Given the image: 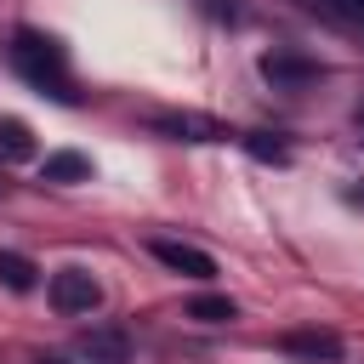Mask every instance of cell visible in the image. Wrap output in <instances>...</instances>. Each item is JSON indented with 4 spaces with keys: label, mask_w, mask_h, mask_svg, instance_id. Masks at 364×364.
Masks as SVG:
<instances>
[{
    "label": "cell",
    "mask_w": 364,
    "mask_h": 364,
    "mask_svg": "<svg viewBox=\"0 0 364 364\" xmlns=\"http://www.w3.org/2000/svg\"><path fill=\"white\" fill-rule=\"evenodd\" d=\"M11 63H17V74H23L28 85H40L46 97L74 102V74H68L57 40H46V34H34V28H17V34H11Z\"/></svg>",
    "instance_id": "obj_1"
},
{
    "label": "cell",
    "mask_w": 364,
    "mask_h": 364,
    "mask_svg": "<svg viewBox=\"0 0 364 364\" xmlns=\"http://www.w3.org/2000/svg\"><path fill=\"white\" fill-rule=\"evenodd\" d=\"M97 301H102V290H97V279H91L85 267H63V273H51V307H57L63 318L91 313Z\"/></svg>",
    "instance_id": "obj_2"
},
{
    "label": "cell",
    "mask_w": 364,
    "mask_h": 364,
    "mask_svg": "<svg viewBox=\"0 0 364 364\" xmlns=\"http://www.w3.org/2000/svg\"><path fill=\"white\" fill-rule=\"evenodd\" d=\"M284 353L301 358V364H341V336L336 330H290Z\"/></svg>",
    "instance_id": "obj_3"
},
{
    "label": "cell",
    "mask_w": 364,
    "mask_h": 364,
    "mask_svg": "<svg viewBox=\"0 0 364 364\" xmlns=\"http://www.w3.org/2000/svg\"><path fill=\"white\" fill-rule=\"evenodd\" d=\"M148 250H154V256H159V262H165L171 273H182V279H210V273H216V262H210L205 250L182 245V239H154Z\"/></svg>",
    "instance_id": "obj_4"
},
{
    "label": "cell",
    "mask_w": 364,
    "mask_h": 364,
    "mask_svg": "<svg viewBox=\"0 0 364 364\" xmlns=\"http://www.w3.org/2000/svg\"><path fill=\"white\" fill-rule=\"evenodd\" d=\"M154 131H165V136H176V142H222V136H228V131H222L216 119H205V114H159Z\"/></svg>",
    "instance_id": "obj_5"
},
{
    "label": "cell",
    "mask_w": 364,
    "mask_h": 364,
    "mask_svg": "<svg viewBox=\"0 0 364 364\" xmlns=\"http://www.w3.org/2000/svg\"><path fill=\"white\" fill-rule=\"evenodd\" d=\"M85 176H91V159L74 154V148L46 154V165H40V182H85Z\"/></svg>",
    "instance_id": "obj_6"
},
{
    "label": "cell",
    "mask_w": 364,
    "mask_h": 364,
    "mask_svg": "<svg viewBox=\"0 0 364 364\" xmlns=\"http://www.w3.org/2000/svg\"><path fill=\"white\" fill-rule=\"evenodd\" d=\"M262 74L273 85H307L318 80V63H301V57H262Z\"/></svg>",
    "instance_id": "obj_7"
},
{
    "label": "cell",
    "mask_w": 364,
    "mask_h": 364,
    "mask_svg": "<svg viewBox=\"0 0 364 364\" xmlns=\"http://www.w3.org/2000/svg\"><path fill=\"white\" fill-rule=\"evenodd\" d=\"M80 353H85L91 364H125V353H131V347H125V336H119V330H91V336L80 341Z\"/></svg>",
    "instance_id": "obj_8"
},
{
    "label": "cell",
    "mask_w": 364,
    "mask_h": 364,
    "mask_svg": "<svg viewBox=\"0 0 364 364\" xmlns=\"http://www.w3.org/2000/svg\"><path fill=\"white\" fill-rule=\"evenodd\" d=\"M28 154H34V131H28L23 119L0 114V159H6V165H17V159H28Z\"/></svg>",
    "instance_id": "obj_9"
},
{
    "label": "cell",
    "mask_w": 364,
    "mask_h": 364,
    "mask_svg": "<svg viewBox=\"0 0 364 364\" xmlns=\"http://www.w3.org/2000/svg\"><path fill=\"white\" fill-rule=\"evenodd\" d=\"M188 318H199V324H228V318H239V301H233V296H193V301H188Z\"/></svg>",
    "instance_id": "obj_10"
},
{
    "label": "cell",
    "mask_w": 364,
    "mask_h": 364,
    "mask_svg": "<svg viewBox=\"0 0 364 364\" xmlns=\"http://www.w3.org/2000/svg\"><path fill=\"white\" fill-rule=\"evenodd\" d=\"M34 279H40V267H34L28 256L0 250V284H6V290H34Z\"/></svg>",
    "instance_id": "obj_11"
},
{
    "label": "cell",
    "mask_w": 364,
    "mask_h": 364,
    "mask_svg": "<svg viewBox=\"0 0 364 364\" xmlns=\"http://www.w3.org/2000/svg\"><path fill=\"white\" fill-rule=\"evenodd\" d=\"M245 148H250L256 159H267V165H284V159H290V148H284V142H273V136H262V131H256V136H245Z\"/></svg>",
    "instance_id": "obj_12"
},
{
    "label": "cell",
    "mask_w": 364,
    "mask_h": 364,
    "mask_svg": "<svg viewBox=\"0 0 364 364\" xmlns=\"http://www.w3.org/2000/svg\"><path fill=\"white\" fill-rule=\"evenodd\" d=\"M40 364H68V358H63V353H46V358H40Z\"/></svg>",
    "instance_id": "obj_13"
},
{
    "label": "cell",
    "mask_w": 364,
    "mask_h": 364,
    "mask_svg": "<svg viewBox=\"0 0 364 364\" xmlns=\"http://www.w3.org/2000/svg\"><path fill=\"white\" fill-rule=\"evenodd\" d=\"M336 6H347V11H364V0H336Z\"/></svg>",
    "instance_id": "obj_14"
}]
</instances>
